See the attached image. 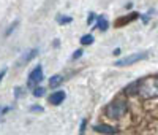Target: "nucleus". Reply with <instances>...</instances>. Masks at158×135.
I'll return each mask as SVG.
<instances>
[{
	"instance_id": "7",
	"label": "nucleus",
	"mask_w": 158,
	"mask_h": 135,
	"mask_svg": "<svg viewBox=\"0 0 158 135\" xmlns=\"http://www.w3.org/2000/svg\"><path fill=\"white\" fill-rule=\"evenodd\" d=\"M65 92L63 91H56V92H52L51 94V97H49V102L52 103V105H60L63 100H65Z\"/></svg>"
},
{
	"instance_id": "19",
	"label": "nucleus",
	"mask_w": 158,
	"mask_h": 135,
	"mask_svg": "<svg viewBox=\"0 0 158 135\" xmlns=\"http://www.w3.org/2000/svg\"><path fill=\"white\" fill-rule=\"evenodd\" d=\"M112 52H114V54H115V56H117V54H120V49H118V48H115V49H114Z\"/></svg>"
},
{
	"instance_id": "10",
	"label": "nucleus",
	"mask_w": 158,
	"mask_h": 135,
	"mask_svg": "<svg viewBox=\"0 0 158 135\" xmlns=\"http://www.w3.org/2000/svg\"><path fill=\"white\" fill-rule=\"evenodd\" d=\"M108 27H109V22H108L106 18H98V21H97V29H98V30L106 32Z\"/></svg>"
},
{
	"instance_id": "8",
	"label": "nucleus",
	"mask_w": 158,
	"mask_h": 135,
	"mask_svg": "<svg viewBox=\"0 0 158 135\" xmlns=\"http://www.w3.org/2000/svg\"><path fill=\"white\" fill-rule=\"evenodd\" d=\"M36 54H38V49H30V51H27L25 54H22V57L18 61V65H22V64L30 62L32 59H35V57H36Z\"/></svg>"
},
{
	"instance_id": "3",
	"label": "nucleus",
	"mask_w": 158,
	"mask_h": 135,
	"mask_svg": "<svg viewBox=\"0 0 158 135\" xmlns=\"http://www.w3.org/2000/svg\"><path fill=\"white\" fill-rule=\"evenodd\" d=\"M149 57V51H141V52H135V54H130V56H125L122 59H118L115 62L117 67H125V65H131L135 62H139V61H144Z\"/></svg>"
},
{
	"instance_id": "1",
	"label": "nucleus",
	"mask_w": 158,
	"mask_h": 135,
	"mask_svg": "<svg viewBox=\"0 0 158 135\" xmlns=\"http://www.w3.org/2000/svg\"><path fill=\"white\" fill-rule=\"evenodd\" d=\"M133 88H136L135 94L141 99H156L158 97V78L156 76H146L139 81H136L135 84H131Z\"/></svg>"
},
{
	"instance_id": "16",
	"label": "nucleus",
	"mask_w": 158,
	"mask_h": 135,
	"mask_svg": "<svg viewBox=\"0 0 158 135\" xmlns=\"http://www.w3.org/2000/svg\"><path fill=\"white\" fill-rule=\"evenodd\" d=\"M84 129H85V119H82V121H81V132H79V133H81V135H82Z\"/></svg>"
},
{
	"instance_id": "13",
	"label": "nucleus",
	"mask_w": 158,
	"mask_h": 135,
	"mask_svg": "<svg viewBox=\"0 0 158 135\" xmlns=\"http://www.w3.org/2000/svg\"><path fill=\"white\" fill-rule=\"evenodd\" d=\"M81 56H82V49H76V52L71 56V59H73V61H76V59L81 57Z\"/></svg>"
},
{
	"instance_id": "5",
	"label": "nucleus",
	"mask_w": 158,
	"mask_h": 135,
	"mask_svg": "<svg viewBox=\"0 0 158 135\" xmlns=\"http://www.w3.org/2000/svg\"><path fill=\"white\" fill-rule=\"evenodd\" d=\"M139 18V15H138V13H130V15L127 16H122V18H118L115 22H114V25L115 27H122V25H127V24H130L131 21H135V19H138Z\"/></svg>"
},
{
	"instance_id": "9",
	"label": "nucleus",
	"mask_w": 158,
	"mask_h": 135,
	"mask_svg": "<svg viewBox=\"0 0 158 135\" xmlns=\"http://www.w3.org/2000/svg\"><path fill=\"white\" fill-rule=\"evenodd\" d=\"M62 83H63V76L62 75H54V76L49 78V86L51 88H59Z\"/></svg>"
},
{
	"instance_id": "15",
	"label": "nucleus",
	"mask_w": 158,
	"mask_h": 135,
	"mask_svg": "<svg viewBox=\"0 0 158 135\" xmlns=\"http://www.w3.org/2000/svg\"><path fill=\"white\" fill-rule=\"evenodd\" d=\"M94 18H95V15H94V13H90L89 18H87V24H92V22H94Z\"/></svg>"
},
{
	"instance_id": "11",
	"label": "nucleus",
	"mask_w": 158,
	"mask_h": 135,
	"mask_svg": "<svg viewBox=\"0 0 158 135\" xmlns=\"http://www.w3.org/2000/svg\"><path fill=\"white\" fill-rule=\"evenodd\" d=\"M81 43L82 45H92V43H94V35H84L82 38H81Z\"/></svg>"
},
{
	"instance_id": "12",
	"label": "nucleus",
	"mask_w": 158,
	"mask_h": 135,
	"mask_svg": "<svg viewBox=\"0 0 158 135\" xmlns=\"http://www.w3.org/2000/svg\"><path fill=\"white\" fill-rule=\"evenodd\" d=\"M33 96H35V97H43V96H44V89H43V88H35Z\"/></svg>"
},
{
	"instance_id": "6",
	"label": "nucleus",
	"mask_w": 158,
	"mask_h": 135,
	"mask_svg": "<svg viewBox=\"0 0 158 135\" xmlns=\"http://www.w3.org/2000/svg\"><path fill=\"white\" fill-rule=\"evenodd\" d=\"M94 129H95V132L106 133V135H114V133H117V129L112 127V126H108V124H97Z\"/></svg>"
},
{
	"instance_id": "2",
	"label": "nucleus",
	"mask_w": 158,
	"mask_h": 135,
	"mask_svg": "<svg viewBox=\"0 0 158 135\" xmlns=\"http://www.w3.org/2000/svg\"><path fill=\"white\" fill-rule=\"evenodd\" d=\"M128 110V103L125 100H120V99H117L114 102H111L108 106H106V110H104V113H106L108 118L111 119H118V118H122Z\"/></svg>"
},
{
	"instance_id": "14",
	"label": "nucleus",
	"mask_w": 158,
	"mask_h": 135,
	"mask_svg": "<svg viewBox=\"0 0 158 135\" xmlns=\"http://www.w3.org/2000/svg\"><path fill=\"white\" fill-rule=\"evenodd\" d=\"M57 21H59V22H62V24H67V22H71V18H65V16L62 18V16H59V18H57Z\"/></svg>"
},
{
	"instance_id": "4",
	"label": "nucleus",
	"mask_w": 158,
	"mask_h": 135,
	"mask_svg": "<svg viewBox=\"0 0 158 135\" xmlns=\"http://www.w3.org/2000/svg\"><path fill=\"white\" fill-rule=\"evenodd\" d=\"M41 79H43V67L38 65V67H35V69L30 72V75H29V83H30V84H36V83H40Z\"/></svg>"
},
{
	"instance_id": "17",
	"label": "nucleus",
	"mask_w": 158,
	"mask_h": 135,
	"mask_svg": "<svg viewBox=\"0 0 158 135\" xmlns=\"http://www.w3.org/2000/svg\"><path fill=\"white\" fill-rule=\"evenodd\" d=\"M5 75H6V69H3L2 72H0V81L3 79V76H5Z\"/></svg>"
},
{
	"instance_id": "18",
	"label": "nucleus",
	"mask_w": 158,
	"mask_h": 135,
	"mask_svg": "<svg viewBox=\"0 0 158 135\" xmlns=\"http://www.w3.org/2000/svg\"><path fill=\"white\" fill-rule=\"evenodd\" d=\"M32 111H43L41 106H32Z\"/></svg>"
}]
</instances>
